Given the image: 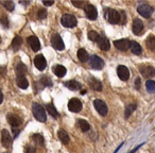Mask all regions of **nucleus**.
<instances>
[{"instance_id":"nucleus-34","label":"nucleus","mask_w":155,"mask_h":153,"mask_svg":"<svg viewBox=\"0 0 155 153\" xmlns=\"http://www.w3.org/2000/svg\"><path fill=\"white\" fill-rule=\"evenodd\" d=\"M100 36H101V35L96 32V31H91V32L88 33V38L93 42H96V43H97L98 39L100 38Z\"/></svg>"},{"instance_id":"nucleus-9","label":"nucleus","mask_w":155,"mask_h":153,"mask_svg":"<svg viewBox=\"0 0 155 153\" xmlns=\"http://www.w3.org/2000/svg\"><path fill=\"white\" fill-rule=\"evenodd\" d=\"M84 11L87 18L91 20H96L98 17V11L93 5H86L84 7Z\"/></svg>"},{"instance_id":"nucleus-43","label":"nucleus","mask_w":155,"mask_h":153,"mask_svg":"<svg viewBox=\"0 0 155 153\" xmlns=\"http://www.w3.org/2000/svg\"><path fill=\"white\" fill-rule=\"evenodd\" d=\"M142 145H143V144H141V145H138V146H137V147H135V148H134V149H133V150H132V151H130V152H129V153H135V152H136V151H137V150H138V149H139V148H140V147H141V146H142Z\"/></svg>"},{"instance_id":"nucleus-22","label":"nucleus","mask_w":155,"mask_h":153,"mask_svg":"<svg viewBox=\"0 0 155 153\" xmlns=\"http://www.w3.org/2000/svg\"><path fill=\"white\" fill-rule=\"evenodd\" d=\"M58 138H60V140L64 145H68L69 144V140H70V138H69V135L67 134V132L65 131V130H62V129L58 130Z\"/></svg>"},{"instance_id":"nucleus-17","label":"nucleus","mask_w":155,"mask_h":153,"mask_svg":"<svg viewBox=\"0 0 155 153\" xmlns=\"http://www.w3.org/2000/svg\"><path fill=\"white\" fill-rule=\"evenodd\" d=\"M140 72L146 78H151L155 75V70L152 66H142L140 68Z\"/></svg>"},{"instance_id":"nucleus-26","label":"nucleus","mask_w":155,"mask_h":153,"mask_svg":"<svg viewBox=\"0 0 155 153\" xmlns=\"http://www.w3.org/2000/svg\"><path fill=\"white\" fill-rule=\"evenodd\" d=\"M78 58L81 61V62H86L88 60V53L85 49L81 48V49L78 50Z\"/></svg>"},{"instance_id":"nucleus-21","label":"nucleus","mask_w":155,"mask_h":153,"mask_svg":"<svg viewBox=\"0 0 155 153\" xmlns=\"http://www.w3.org/2000/svg\"><path fill=\"white\" fill-rule=\"evenodd\" d=\"M16 83H17V85L19 86V88H21V89H26V88H28V86H29V82H28V80H27V78L25 77V75L17 77V79H16Z\"/></svg>"},{"instance_id":"nucleus-10","label":"nucleus","mask_w":155,"mask_h":153,"mask_svg":"<svg viewBox=\"0 0 155 153\" xmlns=\"http://www.w3.org/2000/svg\"><path fill=\"white\" fill-rule=\"evenodd\" d=\"M117 75L122 81H127L130 78V70L127 67L123 66V65H119L117 67Z\"/></svg>"},{"instance_id":"nucleus-30","label":"nucleus","mask_w":155,"mask_h":153,"mask_svg":"<svg viewBox=\"0 0 155 153\" xmlns=\"http://www.w3.org/2000/svg\"><path fill=\"white\" fill-rule=\"evenodd\" d=\"M146 45L151 51H154L155 50V36L154 35H150V36L147 38Z\"/></svg>"},{"instance_id":"nucleus-20","label":"nucleus","mask_w":155,"mask_h":153,"mask_svg":"<svg viewBox=\"0 0 155 153\" xmlns=\"http://www.w3.org/2000/svg\"><path fill=\"white\" fill-rule=\"evenodd\" d=\"M89 85L91 86V88L96 91H102V83L100 82L99 80H97L96 78H93L91 77L89 79Z\"/></svg>"},{"instance_id":"nucleus-12","label":"nucleus","mask_w":155,"mask_h":153,"mask_svg":"<svg viewBox=\"0 0 155 153\" xmlns=\"http://www.w3.org/2000/svg\"><path fill=\"white\" fill-rule=\"evenodd\" d=\"M1 142H2V146L5 147V148H9V147L11 146V142H12L11 134L5 129L1 131Z\"/></svg>"},{"instance_id":"nucleus-1","label":"nucleus","mask_w":155,"mask_h":153,"mask_svg":"<svg viewBox=\"0 0 155 153\" xmlns=\"http://www.w3.org/2000/svg\"><path fill=\"white\" fill-rule=\"evenodd\" d=\"M32 112H33V116H34L37 120L41 121V122H46V120H47V115H46V111L44 106H41L39 103L33 102Z\"/></svg>"},{"instance_id":"nucleus-14","label":"nucleus","mask_w":155,"mask_h":153,"mask_svg":"<svg viewBox=\"0 0 155 153\" xmlns=\"http://www.w3.org/2000/svg\"><path fill=\"white\" fill-rule=\"evenodd\" d=\"M28 43L29 45L31 46L33 51H38L41 49V43H39V39L37 38L36 36L32 35V36H29L28 37Z\"/></svg>"},{"instance_id":"nucleus-3","label":"nucleus","mask_w":155,"mask_h":153,"mask_svg":"<svg viewBox=\"0 0 155 153\" xmlns=\"http://www.w3.org/2000/svg\"><path fill=\"white\" fill-rule=\"evenodd\" d=\"M105 17H106V19L108 20L110 24L116 25L120 22V13H118L116 10L107 9L105 13Z\"/></svg>"},{"instance_id":"nucleus-39","label":"nucleus","mask_w":155,"mask_h":153,"mask_svg":"<svg viewBox=\"0 0 155 153\" xmlns=\"http://www.w3.org/2000/svg\"><path fill=\"white\" fill-rule=\"evenodd\" d=\"M72 5L77 8H84L86 5V3L83 2V1H79V2L78 1H72Z\"/></svg>"},{"instance_id":"nucleus-13","label":"nucleus","mask_w":155,"mask_h":153,"mask_svg":"<svg viewBox=\"0 0 155 153\" xmlns=\"http://www.w3.org/2000/svg\"><path fill=\"white\" fill-rule=\"evenodd\" d=\"M7 119H8V122H9L10 125H11L12 127H14V128L19 127V125L22 123L21 118H20L19 116H17V115H15V114H8Z\"/></svg>"},{"instance_id":"nucleus-32","label":"nucleus","mask_w":155,"mask_h":153,"mask_svg":"<svg viewBox=\"0 0 155 153\" xmlns=\"http://www.w3.org/2000/svg\"><path fill=\"white\" fill-rule=\"evenodd\" d=\"M39 82L41 83V85H43V86H52L51 79H50L49 77H47V75H43Z\"/></svg>"},{"instance_id":"nucleus-6","label":"nucleus","mask_w":155,"mask_h":153,"mask_svg":"<svg viewBox=\"0 0 155 153\" xmlns=\"http://www.w3.org/2000/svg\"><path fill=\"white\" fill-rule=\"evenodd\" d=\"M89 65H91L94 69L100 70V69L103 68L104 61L102 60L101 58H99L98 55H91V58H89Z\"/></svg>"},{"instance_id":"nucleus-42","label":"nucleus","mask_w":155,"mask_h":153,"mask_svg":"<svg viewBox=\"0 0 155 153\" xmlns=\"http://www.w3.org/2000/svg\"><path fill=\"white\" fill-rule=\"evenodd\" d=\"M54 3V1H43V5H46V7H50Z\"/></svg>"},{"instance_id":"nucleus-44","label":"nucleus","mask_w":155,"mask_h":153,"mask_svg":"<svg viewBox=\"0 0 155 153\" xmlns=\"http://www.w3.org/2000/svg\"><path fill=\"white\" fill-rule=\"evenodd\" d=\"M2 101H3V94L1 91V89H0V104L2 103Z\"/></svg>"},{"instance_id":"nucleus-8","label":"nucleus","mask_w":155,"mask_h":153,"mask_svg":"<svg viewBox=\"0 0 155 153\" xmlns=\"http://www.w3.org/2000/svg\"><path fill=\"white\" fill-rule=\"evenodd\" d=\"M137 11H138V13L142 16V17L149 18L151 15H152L154 9H153L152 7H150V5H140L139 7L137 8Z\"/></svg>"},{"instance_id":"nucleus-41","label":"nucleus","mask_w":155,"mask_h":153,"mask_svg":"<svg viewBox=\"0 0 155 153\" xmlns=\"http://www.w3.org/2000/svg\"><path fill=\"white\" fill-rule=\"evenodd\" d=\"M140 83H141V80H140V78H136V80H135V88L136 89H139L140 88Z\"/></svg>"},{"instance_id":"nucleus-40","label":"nucleus","mask_w":155,"mask_h":153,"mask_svg":"<svg viewBox=\"0 0 155 153\" xmlns=\"http://www.w3.org/2000/svg\"><path fill=\"white\" fill-rule=\"evenodd\" d=\"M25 153H36V149H35L33 146H28L26 148V151H25Z\"/></svg>"},{"instance_id":"nucleus-37","label":"nucleus","mask_w":155,"mask_h":153,"mask_svg":"<svg viewBox=\"0 0 155 153\" xmlns=\"http://www.w3.org/2000/svg\"><path fill=\"white\" fill-rule=\"evenodd\" d=\"M46 16H47V10L39 9L38 13H37V17H38L39 19H44V18H46Z\"/></svg>"},{"instance_id":"nucleus-4","label":"nucleus","mask_w":155,"mask_h":153,"mask_svg":"<svg viewBox=\"0 0 155 153\" xmlns=\"http://www.w3.org/2000/svg\"><path fill=\"white\" fill-rule=\"evenodd\" d=\"M94 106H95L97 112L99 113L101 116H106V115H107L108 108L104 101H102V100H100V99H96L95 101H94Z\"/></svg>"},{"instance_id":"nucleus-16","label":"nucleus","mask_w":155,"mask_h":153,"mask_svg":"<svg viewBox=\"0 0 155 153\" xmlns=\"http://www.w3.org/2000/svg\"><path fill=\"white\" fill-rule=\"evenodd\" d=\"M143 30V22L139 19V18H135L133 22V32L134 34L138 35L139 33H141V31Z\"/></svg>"},{"instance_id":"nucleus-38","label":"nucleus","mask_w":155,"mask_h":153,"mask_svg":"<svg viewBox=\"0 0 155 153\" xmlns=\"http://www.w3.org/2000/svg\"><path fill=\"white\" fill-rule=\"evenodd\" d=\"M0 24L2 25L5 28H8L9 27V20H8V17L5 15H3L2 17L0 18Z\"/></svg>"},{"instance_id":"nucleus-19","label":"nucleus","mask_w":155,"mask_h":153,"mask_svg":"<svg viewBox=\"0 0 155 153\" xmlns=\"http://www.w3.org/2000/svg\"><path fill=\"white\" fill-rule=\"evenodd\" d=\"M129 48L131 49V51L133 52L134 54H136V55H139V54H141V52H142L141 46H140L137 42H134V41L130 42Z\"/></svg>"},{"instance_id":"nucleus-36","label":"nucleus","mask_w":155,"mask_h":153,"mask_svg":"<svg viewBox=\"0 0 155 153\" xmlns=\"http://www.w3.org/2000/svg\"><path fill=\"white\" fill-rule=\"evenodd\" d=\"M1 5H2L5 9L9 10V11H11V12L13 11L14 8H15V5H14L13 1H2V2H1Z\"/></svg>"},{"instance_id":"nucleus-2","label":"nucleus","mask_w":155,"mask_h":153,"mask_svg":"<svg viewBox=\"0 0 155 153\" xmlns=\"http://www.w3.org/2000/svg\"><path fill=\"white\" fill-rule=\"evenodd\" d=\"M61 22L66 28H74L77 26V18L71 14H64L61 17Z\"/></svg>"},{"instance_id":"nucleus-25","label":"nucleus","mask_w":155,"mask_h":153,"mask_svg":"<svg viewBox=\"0 0 155 153\" xmlns=\"http://www.w3.org/2000/svg\"><path fill=\"white\" fill-rule=\"evenodd\" d=\"M15 71H16V75H17V77L25 75L27 73L26 65H25L24 63H19V64H17V66H16V68H15Z\"/></svg>"},{"instance_id":"nucleus-5","label":"nucleus","mask_w":155,"mask_h":153,"mask_svg":"<svg viewBox=\"0 0 155 153\" xmlns=\"http://www.w3.org/2000/svg\"><path fill=\"white\" fill-rule=\"evenodd\" d=\"M51 45L54 49L56 50H63L65 48L64 42H63L62 37L58 33H53L51 36Z\"/></svg>"},{"instance_id":"nucleus-31","label":"nucleus","mask_w":155,"mask_h":153,"mask_svg":"<svg viewBox=\"0 0 155 153\" xmlns=\"http://www.w3.org/2000/svg\"><path fill=\"white\" fill-rule=\"evenodd\" d=\"M136 110V104L135 103H131L127 106L125 108V118H129L130 116L132 115V113Z\"/></svg>"},{"instance_id":"nucleus-24","label":"nucleus","mask_w":155,"mask_h":153,"mask_svg":"<svg viewBox=\"0 0 155 153\" xmlns=\"http://www.w3.org/2000/svg\"><path fill=\"white\" fill-rule=\"evenodd\" d=\"M53 71H54V75H55L56 77H58V78H63L67 72L66 68H65L64 66H62V65H56V66L54 67Z\"/></svg>"},{"instance_id":"nucleus-35","label":"nucleus","mask_w":155,"mask_h":153,"mask_svg":"<svg viewBox=\"0 0 155 153\" xmlns=\"http://www.w3.org/2000/svg\"><path fill=\"white\" fill-rule=\"evenodd\" d=\"M32 139L36 142V145H39V146H43L44 145V138L41 134H34L32 136Z\"/></svg>"},{"instance_id":"nucleus-23","label":"nucleus","mask_w":155,"mask_h":153,"mask_svg":"<svg viewBox=\"0 0 155 153\" xmlns=\"http://www.w3.org/2000/svg\"><path fill=\"white\" fill-rule=\"evenodd\" d=\"M65 86L70 89V91H79L81 88V84L74 80H70L65 82Z\"/></svg>"},{"instance_id":"nucleus-29","label":"nucleus","mask_w":155,"mask_h":153,"mask_svg":"<svg viewBox=\"0 0 155 153\" xmlns=\"http://www.w3.org/2000/svg\"><path fill=\"white\" fill-rule=\"evenodd\" d=\"M78 125H79V128L81 129V131H83V132H87L91 129L89 123L87 122L86 120H84V119H79V120H78Z\"/></svg>"},{"instance_id":"nucleus-7","label":"nucleus","mask_w":155,"mask_h":153,"mask_svg":"<svg viewBox=\"0 0 155 153\" xmlns=\"http://www.w3.org/2000/svg\"><path fill=\"white\" fill-rule=\"evenodd\" d=\"M68 108L73 113H79L82 110V102L77 98H72L68 102Z\"/></svg>"},{"instance_id":"nucleus-45","label":"nucleus","mask_w":155,"mask_h":153,"mask_svg":"<svg viewBox=\"0 0 155 153\" xmlns=\"http://www.w3.org/2000/svg\"><path fill=\"white\" fill-rule=\"evenodd\" d=\"M0 43H1V37H0Z\"/></svg>"},{"instance_id":"nucleus-11","label":"nucleus","mask_w":155,"mask_h":153,"mask_svg":"<svg viewBox=\"0 0 155 153\" xmlns=\"http://www.w3.org/2000/svg\"><path fill=\"white\" fill-rule=\"evenodd\" d=\"M34 65L38 70H44L47 66V62H46V58L43 54H37L34 58Z\"/></svg>"},{"instance_id":"nucleus-15","label":"nucleus","mask_w":155,"mask_h":153,"mask_svg":"<svg viewBox=\"0 0 155 153\" xmlns=\"http://www.w3.org/2000/svg\"><path fill=\"white\" fill-rule=\"evenodd\" d=\"M129 43L130 42L125 38H122V39H118V41H115L114 42V45L117 49L121 50V51H127L129 49Z\"/></svg>"},{"instance_id":"nucleus-18","label":"nucleus","mask_w":155,"mask_h":153,"mask_svg":"<svg viewBox=\"0 0 155 153\" xmlns=\"http://www.w3.org/2000/svg\"><path fill=\"white\" fill-rule=\"evenodd\" d=\"M97 44H98V46H99L100 49L104 50V51H106V50H108L110 48V42H108V39L104 36H100V38L98 39Z\"/></svg>"},{"instance_id":"nucleus-27","label":"nucleus","mask_w":155,"mask_h":153,"mask_svg":"<svg viewBox=\"0 0 155 153\" xmlns=\"http://www.w3.org/2000/svg\"><path fill=\"white\" fill-rule=\"evenodd\" d=\"M21 44H22V39H21V37H19V36L14 37L13 42H12V44H11L12 49H13L14 51H17V50L20 48V46H21Z\"/></svg>"},{"instance_id":"nucleus-33","label":"nucleus","mask_w":155,"mask_h":153,"mask_svg":"<svg viewBox=\"0 0 155 153\" xmlns=\"http://www.w3.org/2000/svg\"><path fill=\"white\" fill-rule=\"evenodd\" d=\"M146 87H147V91L149 93H154L155 91V82L153 80H148L146 83Z\"/></svg>"},{"instance_id":"nucleus-28","label":"nucleus","mask_w":155,"mask_h":153,"mask_svg":"<svg viewBox=\"0 0 155 153\" xmlns=\"http://www.w3.org/2000/svg\"><path fill=\"white\" fill-rule=\"evenodd\" d=\"M46 111H47L53 118H58V111H56V108H54L53 104H51V103L47 104V105H46Z\"/></svg>"}]
</instances>
